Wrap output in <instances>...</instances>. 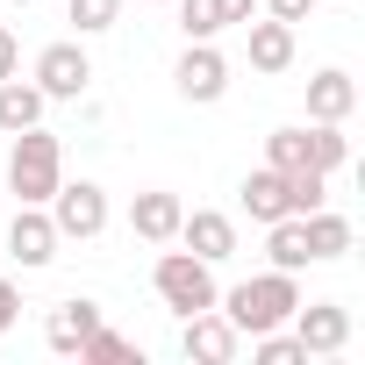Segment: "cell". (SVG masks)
I'll list each match as a JSON object with an SVG mask.
<instances>
[{
    "mask_svg": "<svg viewBox=\"0 0 365 365\" xmlns=\"http://www.w3.org/2000/svg\"><path fill=\"white\" fill-rule=\"evenodd\" d=\"M36 86H43V101H79V93L93 86V58L79 51V36L36 51Z\"/></svg>",
    "mask_w": 365,
    "mask_h": 365,
    "instance_id": "7",
    "label": "cell"
},
{
    "mask_svg": "<svg viewBox=\"0 0 365 365\" xmlns=\"http://www.w3.org/2000/svg\"><path fill=\"white\" fill-rule=\"evenodd\" d=\"M79 365H143V344L101 322V329H93L86 344H79Z\"/></svg>",
    "mask_w": 365,
    "mask_h": 365,
    "instance_id": "20",
    "label": "cell"
},
{
    "mask_svg": "<svg viewBox=\"0 0 365 365\" xmlns=\"http://www.w3.org/2000/svg\"><path fill=\"white\" fill-rule=\"evenodd\" d=\"M265 251H272V265H279V272H308V265H315V258H308V237H301V215L265 222Z\"/></svg>",
    "mask_w": 365,
    "mask_h": 365,
    "instance_id": "19",
    "label": "cell"
},
{
    "mask_svg": "<svg viewBox=\"0 0 365 365\" xmlns=\"http://www.w3.org/2000/svg\"><path fill=\"white\" fill-rule=\"evenodd\" d=\"M179 194H165V187H143L136 201H129V230L143 237V244H179Z\"/></svg>",
    "mask_w": 365,
    "mask_h": 365,
    "instance_id": "12",
    "label": "cell"
},
{
    "mask_svg": "<svg viewBox=\"0 0 365 365\" xmlns=\"http://www.w3.org/2000/svg\"><path fill=\"white\" fill-rule=\"evenodd\" d=\"M251 358H258V365H308V351H301L294 336H279V329H258V336H251Z\"/></svg>",
    "mask_w": 365,
    "mask_h": 365,
    "instance_id": "25",
    "label": "cell"
},
{
    "mask_svg": "<svg viewBox=\"0 0 365 365\" xmlns=\"http://www.w3.org/2000/svg\"><path fill=\"white\" fill-rule=\"evenodd\" d=\"M43 108H51V101H43V86H36V79H22V72H15V79H0V136L36 129V122H43Z\"/></svg>",
    "mask_w": 365,
    "mask_h": 365,
    "instance_id": "16",
    "label": "cell"
},
{
    "mask_svg": "<svg viewBox=\"0 0 365 365\" xmlns=\"http://www.w3.org/2000/svg\"><path fill=\"white\" fill-rule=\"evenodd\" d=\"M93 329H101V301H86V294H79V301H58V308L43 315V344H51V351H65V358H72Z\"/></svg>",
    "mask_w": 365,
    "mask_h": 365,
    "instance_id": "14",
    "label": "cell"
},
{
    "mask_svg": "<svg viewBox=\"0 0 365 365\" xmlns=\"http://www.w3.org/2000/svg\"><path fill=\"white\" fill-rule=\"evenodd\" d=\"M150 287H158V301L172 308V315H201V308H215V265L208 258H194V251H165L158 258V272H150Z\"/></svg>",
    "mask_w": 365,
    "mask_h": 365,
    "instance_id": "3",
    "label": "cell"
},
{
    "mask_svg": "<svg viewBox=\"0 0 365 365\" xmlns=\"http://www.w3.org/2000/svg\"><path fill=\"white\" fill-rule=\"evenodd\" d=\"M179 322H187V329H179V351H187L194 365H230L237 358V322L222 315V308H201V315H179Z\"/></svg>",
    "mask_w": 365,
    "mask_h": 365,
    "instance_id": "8",
    "label": "cell"
},
{
    "mask_svg": "<svg viewBox=\"0 0 365 365\" xmlns=\"http://www.w3.org/2000/svg\"><path fill=\"white\" fill-rule=\"evenodd\" d=\"M251 72H287L294 65V22H272V15H251Z\"/></svg>",
    "mask_w": 365,
    "mask_h": 365,
    "instance_id": "15",
    "label": "cell"
},
{
    "mask_svg": "<svg viewBox=\"0 0 365 365\" xmlns=\"http://www.w3.org/2000/svg\"><path fill=\"white\" fill-rule=\"evenodd\" d=\"M244 215H251V222H279V215H294V201H287V172L258 165V172L244 179Z\"/></svg>",
    "mask_w": 365,
    "mask_h": 365,
    "instance_id": "17",
    "label": "cell"
},
{
    "mask_svg": "<svg viewBox=\"0 0 365 365\" xmlns=\"http://www.w3.org/2000/svg\"><path fill=\"white\" fill-rule=\"evenodd\" d=\"M172 8H179V36H187V43H208V36L251 22L258 0H172Z\"/></svg>",
    "mask_w": 365,
    "mask_h": 365,
    "instance_id": "10",
    "label": "cell"
},
{
    "mask_svg": "<svg viewBox=\"0 0 365 365\" xmlns=\"http://www.w3.org/2000/svg\"><path fill=\"white\" fill-rule=\"evenodd\" d=\"M15 322H22V287H15V279H0V336H8Z\"/></svg>",
    "mask_w": 365,
    "mask_h": 365,
    "instance_id": "26",
    "label": "cell"
},
{
    "mask_svg": "<svg viewBox=\"0 0 365 365\" xmlns=\"http://www.w3.org/2000/svg\"><path fill=\"white\" fill-rule=\"evenodd\" d=\"M150 8H172V0H150Z\"/></svg>",
    "mask_w": 365,
    "mask_h": 365,
    "instance_id": "29",
    "label": "cell"
},
{
    "mask_svg": "<svg viewBox=\"0 0 365 365\" xmlns=\"http://www.w3.org/2000/svg\"><path fill=\"white\" fill-rule=\"evenodd\" d=\"M43 208H51V222H58L65 244H93L108 230V187H93V179H58V194Z\"/></svg>",
    "mask_w": 365,
    "mask_h": 365,
    "instance_id": "4",
    "label": "cell"
},
{
    "mask_svg": "<svg viewBox=\"0 0 365 365\" xmlns=\"http://www.w3.org/2000/svg\"><path fill=\"white\" fill-rule=\"evenodd\" d=\"M287 201H294V215H315V208H329V172H315V165L287 172Z\"/></svg>",
    "mask_w": 365,
    "mask_h": 365,
    "instance_id": "22",
    "label": "cell"
},
{
    "mask_svg": "<svg viewBox=\"0 0 365 365\" xmlns=\"http://www.w3.org/2000/svg\"><path fill=\"white\" fill-rule=\"evenodd\" d=\"M287 322H294V344H301L308 358H336V351L351 344V308H344V301H301Z\"/></svg>",
    "mask_w": 365,
    "mask_h": 365,
    "instance_id": "6",
    "label": "cell"
},
{
    "mask_svg": "<svg viewBox=\"0 0 365 365\" xmlns=\"http://www.w3.org/2000/svg\"><path fill=\"white\" fill-rule=\"evenodd\" d=\"M344 158H351L344 122H308V165H315V172H336Z\"/></svg>",
    "mask_w": 365,
    "mask_h": 365,
    "instance_id": "21",
    "label": "cell"
},
{
    "mask_svg": "<svg viewBox=\"0 0 365 365\" xmlns=\"http://www.w3.org/2000/svg\"><path fill=\"white\" fill-rule=\"evenodd\" d=\"M65 179V143L36 122V129H15V150H8V194L22 208H43Z\"/></svg>",
    "mask_w": 365,
    "mask_h": 365,
    "instance_id": "2",
    "label": "cell"
},
{
    "mask_svg": "<svg viewBox=\"0 0 365 365\" xmlns=\"http://www.w3.org/2000/svg\"><path fill=\"white\" fill-rule=\"evenodd\" d=\"M179 244L208 265H222V258H237V222L222 208H194V215H179Z\"/></svg>",
    "mask_w": 365,
    "mask_h": 365,
    "instance_id": "11",
    "label": "cell"
},
{
    "mask_svg": "<svg viewBox=\"0 0 365 365\" xmlns=\"http://www.w3.org/2000/svg\"><path fill=\"white\" fill-rule=\"evenodd\" d=\"M265 165L272 172H301L308 165V129H272L265 136Z\"/></svg>",
    "mask_w": 365,
    "mask_h": 365,
    "instance_id": "24",
    "label": "cell"
},
{
    "mask_svg": "<svg viewBox=\"0 0 365 365\" xmlns=\"http://www.w3.org/2000/svg\"><path fill=\"white\" fill-rule=\"evenodd\" d=\"M351 108H358V79L344 65H322L308 79V122H351Z\"/></svg>",
    "mask_w": 365,
    "mask_h": 365,
    "instance_id": "13",
    "label": "cell"
},
{
    "mask_svg": "<svg viewBox=\"0 0 365 365\" xmlns=\"http://www.w3.org/2000/svg\"><path fill=\"white\" fill-rule=\"evenodd\" d=\"M15 8H36V0H15Z\"/></svg>",
    "mask_w": 365,
    "mask_h": 365,
    "instance_id": "30",
    "label": "cell"
},
{
    "mask_svg": "<svg viewBox=\"0 0 365 365\" xmlns=\"http://www.w3.org/2000/svg\"><path fill=\"white\" fill-rule=\"evenodd\" d=\"M22 72V43H15V29H0V79H15Z\"/></svg>",
    "mask_w": 365,
    "mask_h": 365,
    "instance_id": "28",
    "label": "cell"
},
{
    "mask_svg": "<svg viewBox=\"0 0 365 365\" xmlns=\"http://www.w3.org/2000/svg\"><path fill=\"white\" fill-rule=\"evenodd\" d=\"M215 308L237 322V336H258V329H287V315L301 308V287H294V272L272 265V272H258V279L215 294Z\"/></svg>",
    "mask_w": 365,
    "mask_h": 365,
    "instance_id": "1",
    "label": "cell"
},
{
    "mask_svg": "<svg viewBox=\"0 0 365 365\" xmlns=\"http://www.w3.org/2000/svg\"><path fill=\"white\" fill-rule=\"evenodd\" d=\"M58 222H51V208H15V222H8V258L22 265V272H43L51 258H58Z\"/></svg>",
    "mask_w": 365,
    "mask_h": 365,
    "instance_id": "9",
    "label": "cell"
},
{
    "mask_svg": "<svg viewBox=\"0 0 365 365\" xmlns=\"http://www.w3.org/2000/svg\"><path fill=\"white\" fill-rule=\"evenodd\" d=\"M65 22H72L79 36H108V29L122 22V0H72V8H65Z\"/></svg>",
    "mask_w": 365,
    "mask_h": 365,
    "instance_id": "23",
    "label": "cell"
},
{
    "mask_svg": "<svg viewBox=\"0 0 365 365\" xmlns=\"http://www.w3.org/2000/svg\"><path fill=\"white\" fill-rule=\"evenodd\" d=\"M172 86H179V101H194V108H208V101H222V93H230V58L215 51V36L179 51V65H172Z\"/></svg>",
    "mask_w": 365,
    "mask_h": 365,
    "instance_id": "5",
    "label": "cell"
},
{
    "mask_svg": "<svg viewBox=\"0 0 365 365\" xmlns=\"http://www.w3.org/2000/svg\"><path fill=\"white\" fill-rule=\"evenodd\" d=\"M265 15H272V22H308L315 0H265Z\"/></svg>",
    "mask_w": 365,
    "mask_h": 365,
    "instance_id": "27",
    "label": "cell"
},
{
    "mask_svg": "<svg viewBox=\"0 0 365 365\" xmlns=\"http://www.w3.org/2000/svg\"><path fill=\"white\" fill-rule=\"evenodd\" d=\"M301 237H308V258H315V265H322V258H344V251H351V222H344V215H329V208L301 215Z\"/></svg>",
    "mask_w": 365,
    "mask_h": 365,
    "instance_id": "18",
    "label": "cell"
}]
</instances>
